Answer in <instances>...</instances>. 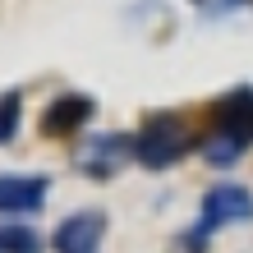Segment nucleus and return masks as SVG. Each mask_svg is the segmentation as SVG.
Listing matches in <instances>:
<instances>
[{"label":"nucleus","instance_id":"obj_2","mask_svg":"<svg viewBox=\"0 0 253 253\" xmlns=\"http://www.w3.org/2000/svg\"><path fill=\"white\" fill-rule=\"evenodd\" d=\"M193 147V133L180 115H152L138 133H133V157L143 161V166H175L184 152Z\"/></svg>","mask_w":253,"mask_h":253},{"label":"nucleus","instance_id":"obj_6","mask_svg":"<svg viewBox=\"0 0 253 253\" xmlns=\"http://www.w3.org/2000/svg\"><path fill=\"white\" fill-rule=\"evenodd\" d=\"M87 115H92V101L79 97V92H65V97H55L46 115H42V133H51V138H60V133H74Z\"/></svg>","mask_w":253,"mask_h":253},{"label":"nucleus","instance_id":"obj_9","mask_svg":"<svg viewBox=\"0 0 253 253\" xmlns=\"http://www.w3.org/2000/svg\"><path fill=\"white\" fill-rule=\"evenodd\" d=\"M19 129V92H0V143Z\"/></svg>","mask_w":253,"mask_h":253},{"label":"nucleus","instance_id":"obj_4","mask_svg":"<svg viewBox=\"0 0 253 253\" xmlns=\"http://www.w3.org/2000/svg\"><path fill=\"white\" fill-rule=\"evenodd\" d=\"M129 157H133V138H125V133H92L79 147V170L92 175V180H111Z\"/></svg>","mask_w":253,"mask_h":253},{"label":"nucleus","instance_id":"obj_5","mask_svg":"<svg viewBox=\"0 0 253 253\" xmlns=\"http://www.w3.org/2000/svg\"><path fill=\"white\" fill-rule=\"evenodd\" d=\"M101 240H106V216L101 212H74L51 235V249L55 253H97Z\"/></svg>","mask_w":253,"mask_h":253},{"label":"nucleus","instance_id":"obj_8","mask_svg":"<svg viewBox=\"0 0 253 253\" xmlns=\"http://www.w3.org/2000/svg\"><path fill=\"white\" fill-rule=\"evenodd\" d=\"M42 249V240L28 226H5L0 230V253H37Z\"/></svg>","mask_w":253,"mask_h":253},{"label":"nucleus","instance_id":"obj_10","mask_svg":"<svg viewBox=\"0 0 253 253\" xmlns=\"http://www.w3.org/2000/svg\"><path fill=\"white\" fill-rule=\"evenodd\" d=\"M203 9H212V14H226V9H240V5H249V0H198Z\"/></svg>","mask_w":253,"mask_h":253},{"label":"nucleus","instance_id":"obj_3","mask_svg":"<svg viewBox=\"0 0 253 253\" xmlns=\"http://www.w3.org/2000/svg\"><path fill=\"white\" fill-rule=\"evenodd\" d=\"M230 221H253V198H249V189H240V184H216L203 198V216H198V226L184 235V249L198 253L207 235H212L216 226H230Z\"/></svg>","mask_w":253,"mask_h":253},{"label":"nucleus","instance_id":"obj_1","mask_svg":"<svg viewBox=\"0 0 253 253\" xmlns=\"http://www.w3.org/2000/svg\"><path fill=\"white\" fill-rule=\"evenodd\" d=\"M249 143H253V87H240L216 101L212 125L203 133V157L212 166H230V161H240Z\"/></svg>","mask_w":253,"mask_h":253},{"label":"nucleus","instance_id":"obj_7","mask_svg":"<svg viewBox=\"0 0 253 253\" xmlns=\"http://www.w3.org/2000/svg\"><path fill=\"white\" fill-rule=\"evenodd\" d=\"M46 180L37 175H0V212H33L42 207Z\"/></svg>","mask_w":253,"mask_h":253}]
</instances>
